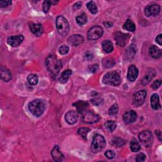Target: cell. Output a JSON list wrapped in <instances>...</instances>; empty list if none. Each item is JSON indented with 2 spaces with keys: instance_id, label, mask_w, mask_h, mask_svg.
I'll list each match as a JSON object with an SVG mask.
<instances>
[{
  "instance_id": "obj_30",
  "label": "cell",
  "mask_w": 162,
  "mask_h": 162,
  "mask_svg": "<svg viewBox=\"0 0 162 162\" xmlns=\"http://www.w3.org/2000/svg\"><path fill=\"white\" fill-rule=\"evenodd\" d=\"M130 147L132 152H138L141 149L140 144L138 142L135 141H132L130 142Z\"/></svg>"
},
{
  "instance_id": "obj_41",
  "label": "cell",
  "mask_w": 162,
  "mask_h": 162,
  "mask_svg": "<svg viewBox=\"0 0 162 162\" xmlns=\"http://www.w3.org/2000/svg\"><path fill=\"white\" fill-rule=\"evenodd\" d=\"M127 53H129V54L128 55L127 57H130V58H131L132 56H134V55L132 54V53H134V54H135V48H134V46H130V48H129L128 50L127 51Z\"/></svg>"
},
{
  "instance_id": "obj_17",
  "label": "cell",
  "mask_w": 162,
  "mask_h": 162,
  "mask_svg": "<svg viewBox=\"0 0 162 162\" xmlns=\"http://www.w3.org/2000/svg\"><path fill=\"white\" fill-rule=\"evenodd\" d=\"M31 32L35 36L39 37L43 33V27L40 24H31L29 25Z\"/></svg>"
},
{
  "instance_id": "obj_36",
  "label": "cell",
  "mask_w": 162,
  "mask_h": 162,
  "mask_svg": "<svg viewBox=\"0 0 162 162\" xmlns=\"http://www.w3.org/2000/svg\"><path fill=\"white\" fill-rule=\"evenodd\" d=\"M51 1H44L43 4V9L44 13H48L51 5Z\"/></svg>"
},
{
  "instance_id": "obj_2",
  "label": "cell",
  "mask_w": 162,
  "mask_h": 162,
  "mask_svg": "<svg viewBox=\"0 0 162 162\" xmlns=\"http://www.w3.org/2000/svg\"><path fill=\"white\" fill-rule=\"evenodd\" d=\"M29 109L33 115L39 117L44 112L45 104L41 100H34L29 104Z\"/></svg>"
},
{
  "instance_id": "obj_7",
  "label": "cell",
  "mask_w": 162,
  "mask_h": 162,
  "mask_svg": "<svg viewBox=\"0 0 162 162\" xmlns=\"http://www.w3.org/2000/svg\"><path fill=\"white\" fill-rule=\"evenodd\" d=\"M103 34V29L100 26H94L88 31L87 38L90 40L95 41L100 39Z\"/></svg>"
},
{
  "instance_id": "obj_43",
  "label": "cell",
  "mask_w": 162,
  "mask_h": 162,
  "mask_svg": "<svg viewBox=\"0 0 162 162\" xmlns=\"http://www.w3.org/2000/svg\"><path fill=\"white\" fill-rule=\"evenodd\" d=\"M12 1H0V7H6L11 4Z\"/></svg>"
},
{
  "instance_id": "obj_37",
  "label": "cell",
  "mask_w": 162,
  "mask_h": 162,
  "mask_svg": "<svg viewBox=\"0 0 162 162\" xmlns=\"http://www.w3.org/2000/svg\"><path fill=\"white\" fill-rule=\"evenodd\" d=\"M69 46H67L66 45H63L61 46L60 48V50H59V52L60 53L61 55H66L68 53H69Z\"/></svg>"
},
{
  "instance_id": "obj_49",
  "label": "cell",
  "mask_w": 162,
  "mask_h": 162,
  "mask_svg": "<svg viewBox=\"0 0 162 162\" xmlns=\"http://www.w3.org/2000/svg\"><path fill=\"white\" fill-rule=\"evenodd\" d=\"M81 6H82V3H80V2H78V3H77L76 4H75V5H74V8H79L80 7H81Z\"/></svg>"
},
{
  "instance_id": "obj_47",
  "label": "cell",
  "mask_w": 162,
  "mask_h": 162,
  "mask_svg": "<svg viewBox=\"0 0 162 162\" xmlns=\"http://www.w3.org/2000/svg\"><path fill=\"white\" fill-rule=\"evenodd\" d=\"M155 134H156V135H157V137L158 138L159 140L161 141V132L160 131V130H156Z\"/></svg>"
},
{
  "instance_id": "obj_26",
  "label": "cell",
  "mask_w": 162,
  "mask_h": 162,
  "mask_svg": "<svg viewBox=\"0 0 162 162\" xmlns=\"http://www.w3.org/2000/svg\"><path fill=\"white\" fill-rule=\"evenodd\" d=\"M112 144L115 147H122L125 144V141L120 138H114L112 140Z\"/></svg>"
},
{
  "instance_id": "obj_3",
  "label": "cell",
  "mask_w": 162,
  "mask_h": 162,
  "mask_svg": "<svg viewBox=\"0 0 162 162\" xmlns=\"http://www.w3.org/2000/svg\"><path fill=\"white\" fill-rule=\"evenodd\" d=\"M56 24L57 30H58V33L60 36L64 37L69 33L70 25L69 22L64 17L61 16V15L57 17Z\"/></svg>"
},
{
  "instance_id": "obj_21",
  "label": "cell",
  "mask_w": 162,
  "mask_h": 162,
  "mask_svg": "<svg viewBox=\"0 0 162 162\" xmlns=\"http://www.w3.org/2000/svg\"><path fill=\"white\" fill-rule=\"evenodd\" d=\"M151 105L155 110L160 109L161 108V104L160 103L159 96L157 94H153L151 97Z\"/></svg>"
},
{
  "instance_id": "obj_31",
  "label": "cell",
  "mask_w": 162,
  "mask_h": 162,
  "mask_svg": "<svg viewBox=\"0 0 162 162\" xmlns=\"http://www.w3.org/2000/svg\"><path fill=\"white\" fill-rule=\"evenodd\" d=\"M27 81L31 85H36L38 82V77L36 74H30L27 77Z\"/></svg>"
},
{
  "instance_id": "obj_33",
  "label": "cell",
  "mask_w": 162,
  "mask_h": 162,
  "mask_svg": "<svg viewBox=\"0 0 162 162\" xmlns=\"http://www.w3.org/2000/svg\"><path fill=\"white\" fill-rule=\"evenodd\" d=\"M118 111V104L117 103H115L110 108H109L108 110V114L111 116L115 115L117 114Z\"/></svg>"
},
{
  "instance_id": "obj_32",
  "label": "cell",
  "mask_w": 162,
  "mask_h": 162,
  "mask_svg": "<svg viewBox=\"0 0 162 162\" xmlns=\"http://www.w3.org/2000/svg\"><path fill=\"white\" fill-rule=\"evenodd\" d=\"M90 129L89 128L86 127H83V128H80L79 130H78V134H79L83 138L86 139L87 138V135L88 133L90 132Z\"/></svg>"
},
{
  "instance_id": "obj_10",
  "label": "cell",
  "mask_w": 162,
  "mask_h": 162,
  "mask_svg": "<svg viewBox=\"0 0 162 162\" xmlns=\"http://www.w3.org/2000/svg\"><path fill=\"white\" fill-rule=\"evenodd\" d=\"M129 37V34H124L121 32H117L116 33L115 35V40L116 41V43L118 46L124 47L127 44Z\"/></svg>"
},
{
  "instance_id": "obj_9",
  "label": "cell",
  "mask_w": 162,
  "mask_h": 162,
  "mask_svg": "<svg viewBox=\"0 0 162 162\" xmlns=\"http://www.w3.org/2000/svg\"><path fill=\"white\" fill-rule=\"evenodd\" d=\"M146 95H147V92L145 90L139 91L135 93V95H134V105L136 107L141 106L146 100Z\"/></svg>"
},
{
  "instance_id": "obj_46",
  "label": "cell",
  "mask_w": 162,
  "mask_h": 162,
  "mask_svg": "<svg viewBox=\"0 0 162 162\" xmlns=\"http://www.w3.org/2000/svg\"><path fill=\"white\" fill-rule=\"evenodd\" d=\"M85 58L87 60H91L93 58V55L90 52H88L86 55H85Z\"/></svg>"
},
{
  "instance_id": "obj_4",
  "label": "cell",
  "mask_w": 162,
  "mask_h": 162,
  "mask_svg": "<svg viewBox=\"0 0 162 162\" xmlns=\"http://www.w3.org/2000/svg\"><path fill=\"white\" fill-rule=\"evenodd\" d=\"M106 146V141L103 135L96 134L93 138L91 149L94 153H99L102 151Z\"/></svg>"
},
{
  "instance_id": "obj_19",
  "label": "cell",
  "mask_w": 162,
  "mask_h": 162,
  "mask_svg": "<svg viewBox=\"0 0 162 162\" xmlns=\"http://www.w3.org/2000/svg\"><path fill=\"white\" fill-rule=\"evenodd\" d=\"M0 77L4 82H8L12 79V74L9 70L4 67H0Z\"/></svg>"
},
{
  "instance_id": "obj_13",
  "label": "cell",
  "mask_w": 162,
  "mask_h": 162,
  "mask_svg": "<svg viewBox=\"0 0 162 162\" xmlns=\"http://www.w3.org/2000/svg\"><path fill=\"white\" fill-rule=\"evenodd\" d=\"M137 119V113L134 110H130L125 112L123 116V120L126 124L133 123Z\"/></svg>"
},
{
  "instance_id": "obj_6",
  "label": "cell",
  "mask_w": 162,
  "mask_h": 162,
  "mask_svg": "<svg viewBox=\"0 0 162 162\" xmlns=\"http://www.w3.org/2000/svg\"><path fill=\"white\" fill-rule=\"evenodd\" d=\"M139 139L141 143L147 148L150 147L153 144V137L152 133L149 130H144L141 132L139 135Z\"/></svg>"
},
{
  "instance_id": "obj_12",
  "label": "cell",
  "mask_w": 162,
  "mask_h": 162,
  "mask_svg": "<svg viewBox=\"0 0 162 162\" xmlns=\"http://www.w3.org/2000/svg\"><path fill=\"white\" fill-rule=\"evenodd\" d=\"M24 40L22 35H18L16 36H10L7 39V43L12 47H18Z\"/></svg>"
},
{
  "instance_id": "obj_14",
  "label": "cell",
  "mask_w": 162,
  "mask_h": 162,
  "mask_svg": "<svg viewBox=\"0 0 162 162\" xmlns=\"http://www.w3.org/2000/svg\"><path fill=\"white\" fill-rule=\"evenodd\" d=\"M65 118L68 124L70 125H73L77 122L78 113L74 110L69 111L65 114Z\"/></svg>"
},
{
  "instance_id": "obj_39",
  "label": "cell",
  "mask_w": 162,
  "mask_h": 162,
  "mask_svg": "<svg viewBox=\"0 0 162 162\" xmlns=\"http://www.w3.org/2000/svg\"><path fill=\"white\" fill-rule=\"evenodd\" d=\"M104 155H105L108 158L112 159L115 157V153L114 151L112 150H108L106 151L105 153H104Z\"/></svg>"
},
{
  "instance_id": "obj_29",
  "label": "cell",
  "mask_w": 162,
  "mask_h": 162,
  "mask_svg": "<svg viewBox=\"0 0 162 162\" xmlns=\"http://www.w3.org/2000/svg\"><path fill=\"white\" fill-rule=\"evenodd\" d=\"M87 17L86 16V13H83L81 15H79V16H77L76 17V21L77 24L80 25H82L84 24H85L87 22Z\"/></svg>"
},
{
  "instance_id": "obj_45",
  "label": "cell",
  "mask_w": 162,
  "mask_h": 162,
  "mask_svg": "<svg viewBox=\"0 0 162 162\" xmlns=\"http://www.w3.org/2000/svg\"><path fill=\"white\" fill-rule=\"evenodd\" d=\"M156 41L160 46L162 45V35L159 34L157 37L156 38Z\"/></svg>"
},
{
  "instance_id": "obj_22",
  "label": "cell",
  "mask_w": 162,
  "mask_h": 162,
  "mask_svg": "<svg viewBox=\"0 0 162 162\" xmlns=\"http://www.w3.org/2000/svg\"><path fill=\"white\" fill-rule=\"evenodd\" d=\"M74 106L75 107L77 111L79 113H84L86 112L87 109L89 107V104L87 102H85L84 101H79L75 103L74 104Z\"/></svg>"
},
{
  "instance_id": "obj_8",
  "label": "cell",
  "mask_w": 162,
  "mask_h": 162,
  "mask_svg": "<svg viewBox=\"0 0 162 162\" xmlns=\"http://www.w3.org/2000/svg\"><path fill=\"white\" fill-rule=\"evenodd\" d=\"M100 120L98 115L95 114L92 112H86L84 113L82 121L87 124H94L98 122Z\"/></svg>"
},
{
  "instance_id": "obj_48",
  "label": "cell",
  "mask_w": 162,
  "mask_h": 162,
  "mask_svg": "<svg viewBox=\"0 0 162 162\" xmlns=\"http://www.w3.org/2000/svg\"><path fill=\"white\" fill-rule=\"evenodd\" d=\"M104 25L106 27H112L113 24L111 23V22H104Z\"/></svg>"
},
{
  "instance_id": "obj_27",
  "label": "cell",
  "mask_w": 162,
  "mask_h": 162,
  "mask_svg": "<svg viewBox=\"0 0 162 162\" xmlns=\"http://www.w3.org/2000/svg\"><path fill=\"white\" fill-rule=\"evenodd\" d=\"M87 7L88 8V10H90V12L91 13H92V14H96L98 12V8L96 3L92 1H89L87 4Z\"/></svg>"
},
{
  "instance_id": "obj_40",
  "label": "cell",
  "mask_w": 162,
  "mask_h": 162,
  "mask_svg": "<svg viewBox=\"0 0 162 162\" xmlns=\"http://www.w3.org/2000/svg\"><path fill=\"white\" fill-rule=\"evenodd\" d=\"M146 155L143 153H139L137 156H136V158H135V161H144L145 160H146Z\"/></svg>"
},
{
  "instance_id": "obj_42",
  "label": "cell",
  "mask_w": 162,
  "mask_h": 162,
  "mask_svg": "<svg viewBox=\"0 0 162 162\" xmlns=\"http://www.w3.org/2000/svg\"><path fill=\"white\" fill-rule=\"evenodd\" d=\"M161 82L160 80H156L155 81H154V82L152 84V85H151V87L154 90H157V89L161 86Z\"/></svg>"
},
{
  "instance_id": "obj_38",
  "label": "cell",
  "mask_w": 162,
  "mask_h": 162,
  "mask_svg": "<svg viewBox=\"0 0 162 162\" xmlns=\"http://www.w3.org/2000/svg\"><path fill=\"white\" fill-rule=\"evenodd\" d=\"M92 103L95 104V105H96V106H100V104H102L103 103V100L101 98H99V97H96V98H95L92 99L91 100Z\"/></svg>"
},
{
  "instance_id": "obj_34",
  "label": "cell",
  "mask_w": 162,
  "mask_h": 162,
  "mask_svg": "<svg viewBox=\"0 0 162 162\" xmlns=\"http://www.w3.org/2000/svg\"><path fill=\"white\" fill-rule=\"evenodd\" d=\"M105 127L109 130L110 132H113L115 130L117 127V124L114 121H108L105 123Z\"/></svg>"
},
{
  "instance_id": "obj_25",
  "label": "cell",
  "mask_w": 162,
  "mask_h": 162,
  "mask_svg": "<svg viewBox=\"0 0 162 162\" xmlns=\"http://www.w3.org/2000/svg\"><path fill=\"white\" fill-rule=\"evenodd\" d=\"M123 27L124 29L130 31V32H134L135 30V25L130 20H127L126 22L124 23Z\"/></svg>"
},
{
  "instance_id": "obj_16",
  "label": "cell",
  "mask_w": 162,
  "mask_h": 162,
  "mask_svg": "<svg viewBox=\"0 0 162 162\" xmlns=\"http://www.w3.org/2000/svg\"><path fill=\"white\" fill-rule=\"evenodd\" d=\"M51 156L53 157V159L55 161H58L60 162L63 160H64V156L62 154L61 152V151L60 150V148L58 147V146H55L54 148H53L51 151Z\"/></svg>"
},
{
  "instance_id": "obj_5",
  "label": "cell",
  "mask_w": 162,
  "mask_h": 162,
  "mask_svg": "<svg viewBox=\"0 0 162 162\" xmlns=\"http://www.w3.org/2000/svg\"><path fill=\"white\" fill-rule=\"evenodd\" d=\"M103 82L104 84L117 86L121 82V78L118 74V73L113 71L107 73V74L104 76Z\"/></svg>"
},
{
  "instance_id": "obj_24",
  "label": "cell",
  "mask_w": 162,
  "mask_h": 162,
  "mask_svg": "<svg viewBox=\"0 0 162 162\" xmlns=\"http://www.w3.org/2000/svg\"><path fill=\"white\" fill-rule=\"evenodd\" d=\"M102 46L103 50L107 53H111L113 50V44L112 42L109 40H104L102 43Z\"/></svg>"
},
{
  "instance_id": "obj_1",
  "label": "cell",
  "mask_w": 162,
  "mask_h": 162,
  "mask_svg": "<svg viewBox=\"0 0 162 162\" xmlns=\"http://www.w3.org/2000/svg\"><path fill=\"white\" fill-rule=\"evenodd\" d=\"M46 65L51 76L55 78L61 69V61L55 55H50L46 59Z\"/></svg>"
},
{
  "instance_id": "obj_28",
  "label": "cell",
  "mask_w": 162,
  "mask_h": 162,
  "mask_svg": "<svg viewBox=\"0 0 162 162\" xmlns=\"http://www.w3.org/2000/svg\"><path fill=\"white\" fill-rule=\"evenodd\" d=\"M103 65L105 68H111L115 65V61L113 58H107L103 60Z\"/></svg>"
},
{
  "instance_id": "obj_35",
  "label": "cell",
  "mask_w": 162,
  "mask_h": 162,
  "mask_svg": "<svg viewBox=\"0 0 162 162\" xmlns=\"http://www.w3.org/2000/svg\"><path fill=\"white\" fill-rule=\"evenodd\" d=\"M154 75L155 74H153V73H149V74L146 75L142 79V83L144 85L147 84H148L150 82V81L154 77Z\"/></svg>"
},
{
  "instance_id": "obj_11",
  "label": "cell",
  "mask_w": 162,
  "mask_h": 162,
  "mask_svg": "<svg viewBox=\"0 0 162 162\" xmlns=\"http://www.w3.org/2000/svg\"><path fill=\"white\" fill-rule=\"evenodd\" d=\"M160 12V7L157 4H150L149 6L146 7L144 10L145 15L147 17L150 16H156L159 14Z\"/></svg>"
},
{
  "instance_id": "obj_18",
  "label": "cell",
  "mask_w": 162,
  "mask_h": 162,
  "mask_svg": "<svg viewBox=\"0 0 162 162\" xmlns=\"http://www.w3.org/2000/svg\"><path fill=\"white\" fill-rule=\"evenodd\" d=\"M68 41L73 46H77L83 43L84 38L81 35H72L68 39Z\"/></svg>"
},
{
  "instance_id": "obj_44",
  "label": "cell",
  "mask_w": 162,
  "mask_h": 162,
  "mask_svg": "<svg viewBox=\"0 0 162 162\" xmlns=\"http://www.w3.org/2000/svg\"><path fill=\"white\" fill-rule=\"evenodd\" d=\"M98 70V66L96 64H94L90 67V70L92 73H95Z\"/></svg>"
},
{
  "instance_id": "obj_15",
  "label": "cell",
  "mask_w": 162,
  "mask_h": 162,
  "mask_svg": "<svg viewBox=\"0 0 162 162\" xmlns=\"http://www.w3.org/2000/svg\"><path fill=\"white\" fill-rule=\"evenodd\" d=\"M139 74V71L138 68L135 65H130L128 69L127 73V79L129 81L133 82L137 79Z\"/></svg>"
},
{
  "instance_id": "obj_23",
  "label": "cell",
  "mask_w": 162,
  "mask_h": 162,
  "mask_svg": "<svg viewBox=\"0 0 162 162\" xmlns=\"http://www.w3.org/2000/svg\"><path fill=\"white\" fill-rule=\"evenodd\" d=\"M72 71L69 69L63 72L62 74H61V75L60 77L59 81L62 84L66 83L68 81V80L69 79V78H70V75H72Z\"/></svg>"
},
{
  "instance_id": "obj_20",
  "label": "cell",
  "mask_w": 162,
  "mask_h": 162,
  "mask_svg": "<svg viewBox=\"0 0 162 162\" xmlns=\"http://www.w3.org/2000/svg\"><path fill=\"white\" fill-rule=\"evenodd\" d=\"M149 53L154 58H159L161 56V50L156 46H151L149 49Z\"/></svg>"
}]
</instances>
